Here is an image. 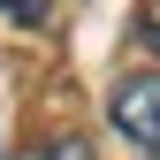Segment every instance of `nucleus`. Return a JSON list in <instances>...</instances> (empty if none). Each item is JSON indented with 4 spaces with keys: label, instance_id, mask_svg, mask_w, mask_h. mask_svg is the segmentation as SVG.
Returning a JSON list of instances; mask_svg holds the SVG:
<instances>
[{
    "label": "nucleus",
    "instance_id": "obj_2",
    "mask_svg": "<svg viewBox=\"0 0 160 160\" xmlns=\"http://www.w3.org/2000/svg\"><path fill=\"white\" fill-rule=\"evenodd\" d=\"M0 15L23 23V31H38V23H46V0H0Z\"/></svg>",
    "mask_w": 160,
    "mask_h": 160
},
{
    "label": "nucleus",
    "instance_id": "obj_3",
    "mask_svg": "<svg viewBox=\"0 0 160 160\" xmlns=\"http://www.w3.org/2000/svg\"><path fill=\"white\" fill-rule=\"evenodd\" d=\"M46 160H92V152H84V145H76V137H61V145H53Z\"/></svg>",
    "mask_w": 160,
    "mask_h": 160
},
{
    "label": "nucleus",
    "instance_id": "obj_4",
    "mask_svg": "<svg viewBox=\"0 0 160 160\" xmlns=\"http://www.w3.org/2000/svg\"><path fill=\"white\" fill-rule=\"evenodd\" d=\"M145 38H152V46H160V0H152V8H145Z\"/></svg>",
    "mask_w": 160,
    "mask_h": 160
},
{
    "label": "nucleus",
    "instance_id": "obj_1",
    "mask_svg": "<svg viewBox=\"0 0 160 160\" xmlns=\"http://www.w3.org/2000/svg\"><path fill=\"white\" fill-rule=\"evenodd\" d=\"M107 122H114V137H122L137 160H160V69H137V76L114 84Z\"/></svg>",
    "mask_w": 160,
    "mask_h": 160
}]
</instances>
